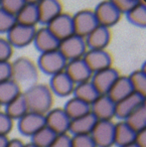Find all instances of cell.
<instances>
[{"label": "cell", "mask_w": 146, "mask_h": 147, "mask_svg": "<svg viewBox=\"0 0 146 147\" xmlns=\"http://www.w3.org/2000/svg\"><path fill=\"white\" fill-rule=\"evenodd\" d=\"M29 112L45 115L53 109V94L49 85L35 84L22 92Z\"/></svg>", "instance_id": "1"}, {"label": "cell", "mask_w": 146, "mask_h": 147, "mask_svg": "<svg viewBox=\"0 0 146 147\" xmlns=\"http://www.w3.org/2000/svg\"><path fill=\"white\" fill-rule=\"evenodd\" d=\"M39 67L32 59L20 57L11 61V80L14 81L20 89H26L37 84Z\"/></svg>", "instance_id": "2"}, {"label": "cell", "mask_w": 146, "mask_h": 147, "mask_svg": "<svg viewBox=\"0 0 146 147\" xmlns=\"http://www.w3.org/2000/svg\"><path fill=\"white\" fill-rule=\"evenodd\" d=\"M68 61L64 55L59 53V49L53 51L41 53L37 59V67L39 71H43L47 76H53L55 74L64 71Z\"/></svg>", "instance_id": "3"}, {"label": "cell", "mask_w": 146, "mask_h": 147, "mask_svg": "<svg viewBox=\"0 0 146 147\" xmlns=\"http://www.w3.org/2000/svg\"><path fill=\"white\" fill-rule=\"evenodd\" d=\"M36 27L15 23L13 27L6 33V39L12 47L23 49L33 43Z\"/></svg>", "instance_id": "4"}, {"label": "cell", "mask_w": 146, "mask_h": 147, "mask_svg": "<svg viewBox=\"0 0 146 147\" xmlns=\"http://www.w3.org/2000/svg\"><path fill=\"white\" fill-rule=\"evenodd\" d=\"M59 53L64 55L67 61L74 59H82L86 51H88L85 38L77 34L71 35L68 38L59 41Z\"/></svg>", "instance_id": "5"}, {"label": "cell", "mask_w": 146, "mask_h": 147, "mask_svg": "<svg viewBox=\"0 0 146 147\" xmlns=\"http://www.w3.org/2000/svg\"><path fill=\"white\" fill-rule=\"evenodd\" d=\"M96 147H112L115 143V123L113 121H97L91 132Z\"/></svg>", "instance_id": "6"}, {"label": "cell", "mask_w": 146, "mask_h": 147, "mask_svg": "<svg viewBox=\"0 0 146 147\" xmlns=\"http://www.w3.org/2000/svg\"><path fill=\"white\" fill-rule=\"evenodd\" d=\"M72 16H73L75 34L83 38H86L99 25L94 10L92 9H83L76 12Z\"/></svg>", "instance_id": "7"}, {"label": "cell", "mask_w": 146, "mask_h": 147, "mask_svg": "<svg viewBox=\"0 0 146 147\" xmlns=\"http://www.w3.org/2000/svg\"><path fill=\"white\" fill-rule=\"evenodd\" d=\"M94 13L99 25L108 27V28L117 24L122 16V14L114 4L113 0L112 1L107 0V1H102L98 3L94 9Z\"/></svg>", "instance_id": "8"}, {"label": "cell", "mask_w": 146, "mask_h": 147, "mask_svg": "<svg viewBox=\"0 0 146 147\" xmlns=\"http://www.w3.org/2000/svg\"><path fill=\"white\" fill-rule=\"evenodd\" d=\"M47 27L59 41L75 34L73 16L65 12H62L59 15H57L47 25Z\"/></svg>", "instance_id": "9"}, {"label": "cell", "mask_w": 146, "mask_h": 147, "mask_svg": "<svg viewBox=\"0 0 146 147\" xmlns=\"http://www.w3.org/2000/svg\"><path fill=\"white\" fill-rule=\"evenodd\" d=\"M45 116V126L57 135L69 133L71 119L68 117L63 108H53Z\"/></svg>", "instance_id": "10"}, {"label": "cell", "mask_w": 146, "mask_h": 147, "mask_svg": "<svg viewBox=\"0 0 146 147\" xmlns=\"http://www.w3.org/2000/svg\"><path fill=\"white\" fill-rule=\"evenodd\" d=\"M120 73L115 67H110L93 74L91 82L100 95H107L115 81L119 78Z\"/></svg>", "instance_id": "11"}, {"label": "cell", "mask_w": 146, "mask_h": 147, "mask_svg": "<svg viewBox=\"0 0 146 147\" xmlns=\"http://www.w3.org/2000/svg\"><path fill=\"white\" fill-rule=\"evenodd\" d=\"M45 126V116L34 112H27L17 121V128L21 135L31 137Z\"/></svg>", "instance_id": "12"}, {"label": "cell", "mask_w": 146, "mask_h": 147, "mask_svg": "<svg viewBox=\"0 0 146 147\" xmlns=\"http://www.w3.org/2000/svg\"><path fill=\"white\" fill-rule=\"evenodd\" d=\"M92 73L112 67V57L106 49H88L83 57Z\"/></svg>", "instance_id": "13"}, {"label": "cell", "mask_w": 146, "mask_h": 147, "mask_svg": "<svg viewBox=\"0 0 146 147\" xmlns=\"http://www.w3.org/2000/svg\"><path fill=\"white\" fill-rule=\"evenodd\" d=\"M115 107L114 103L107 95H100L91 104V113L98 121H112L115 118Z\"/></svg>", "instance_id": "14"}, {"label": "cell", "mask_w": 146, "mask_h": 147, "mask_svg": "<svg viewBox=\"0 0 146 147\" xmlns=\"http://www.w3.org/2000/svg\"><path fill=\"white\" fill-rule=\"evenodd\" d=\"M146 103V97H143L137 93H132L125 99L116 103L115 107V118L119 121H124L131 113L136 109Z\"/></svg>", "instance_id": "15"}, {"label": "cell", "mask_w": 146, "mask_h": 147, "mask_svg": "<svg viewBox=\"0 0 146 147\" xmlns=\"http://www.w3.org/2000/svg\"><path fill=\"white\" fill-rule=\"evenodd\" d=\"M65 71L75 85L90 81L93 76V73L89 69L83 57L68 61Z\"/></svg>", "instance_id": "16"}, {"label": "cell", "mask_w": 146, "mask_h": 147, "mask_svg": "<svg viewBox=\"0 0 146 147\" xmlns=\"http://www.w3.org/2000/svg\"><path fill=\"white\" fill-rule=\"evenodd\" d=\"M75 86L76 85L74 84L73 81L66 74L65 71L51 76L49 85L53 96L55 95V96L62 97V98L73 95L74 90H75Z\"/></svg>", "instance_id": "17"}, {"label": "cell", "mask_w": 146, "mask_h": 147, "mask_svg": "<svg viewBox=\"0 0 146 147\" xmlns=\"http://www.w3.org/2000/svg\"><path fill=\"white\" fill-rule=\"evenodd\" d=\"M39 23L47 26L57 15L63 12V5L57 0H41L37 1Z\"/></svg>", "instance_id": "18"}, {"label": "cell", "mask_w": 146, "mask_h": 147, "mask_svg": "<svg viewBox=\"0 0 146 147\" xmlns=\"http://www.w3.org/2000/svg\"><path fill=\"white\" fill-rule=\"evenodd\" d=\"M33 45L39 53H43L59 49V40L49 30L47 26H43L41 28L36 29Z\"/></svg>", "instance_id": "19"}, {"label": "cell", "mask_w": 146, "mask_h": 147, "mask_svg": "<svg viewBox=\"0 0 146 147\" xmlns=\"http://www.w3.org/2000/svg\"><path fill=\"white\" fill-rule=\"evenodd\" d=\"M88 49H106L111 41L110 28L98 25L85 38Z\"/></svg>", "instance_id": "20"}, {"label": "cell", "mask_w": 146, "mask_h": 147, "mask_svg": "<svg viewBox=\"0 0 146 147\" xmlns=\"http://www.w3.org/2000/svg\"><path fill=\"white\" fill-rule=\"evenodd\" d=\"M132 93H134V90L129 80V77L120 75L119 78L115 81L113 86L109 90L107 96L114 103H118L119 101L123 100L126 97L131 95Z\"/></svg>", "instance_id": "21"}, {"label": "cell", "mask_w": 146, "mask_h": 147, "mask_svg": "<svg viewBox=\"0 0 146 147\" xmlns=\"http://www.w3.org/2000/svg\"><path fill=\"white\" fill-rule=\"evenodd\" d=\"M16 23L27 26H34L39 23L37 1H25L24 5L15 16Z\"/></svg>", "instance_id": "22"}, {"label": "cell", "mask_w": 146, "mask_h": 147, "mask_svg": "<svg viewBox=\"0 0 146 147\" xmlns=\"http://www.w3.org/2000/svg\"><path fill=\"white\" fill-rule=\"evenodd\" d=\"M97 121L98 120L91 112L77 119L71 120L69 133H71L73 136L75 135H90Z\"/></svg>", "instance_id": "23"}, {"label": "cell", "mask_w": 146, "mask_h": 147, "mask_svg": "<svg viewBox=\"0 0 146 147\" xmlns=\"http://www.w3.org/2000/svg\"><path fill=\"white\" fill-rule=\"evenodd\" d=\"M135 131L125 122V121H118L115 123V143L117 147L125 146L134 142L135 138Z\"/></svg>", "instance_id": "24"}, {"label": "cell", "mask_w": 146, "mask_h": 147, "mask_svg": "<svg viewBox=\"0 0 146 147\" xmlns=\"http://www.w3.org/2000/svg\"><path fill=\"white\" fill-rule=\"evenodd\" d=\"M4 108V113L13 121H18L21 117L24 116L28 112L26 102H25V99L23 97L22 93L19 94L16 98H14L7 105H5Z\"/></svg>", "instance_id": "25"}, {"label": "cell", "mask_w": 146, "mask_h": 147, "mask_svg": "<svg viewBox=\"0 0 146 147\" xmlns=\"http://www.w3.org/2000/svg\"><path fill=\"white\" fill-rule=\"evenodd\" d=\"M63 109L71 120L77 119L91 112L90 105L76 97H72L71 99H69Z\"/></svg>", "instance_id": "26"}, {"label": "cell", "mask_w": 146, "mask_h": 147, "mask_svg": "<svg viewBox=\"0 0 146 147\" xmlns=\"http://www.w3.org/2000/svg\"><path fill=\"white\" fill-rule=\"evenodd\" d=\"M99 96L100 94L97 92L94 85L92 84L91 80L76 85L73 93V97H76V98L84 101L85 103L89 104L90 106Z\"/></svg>", "instance_id": "27"}, {"label": "cell", "mask_w": 146, "mask_h": 147, "mask_svg": "<svg viewBox=\"0 0 146 147\" xmlns=\"http://www.w3.org/2000/svg\"><path fill=\"white\" fill-rule=\"evenodd\" d=\"M21 93L20 87L11 79L0 83V106L7 105Z\"/></svg>", "instance_id": "28"}, {"label": "cell", "mask_w": 146, "mask_h": 147, "mask_svg": "<svg viewBox=\"0 0 146 147\" xmlns=\"http://www.w3.org/2000/svg\"><path fill=\"white\" fill-rule=\"evenodd\" d=\"M127 20L134 26L144 28L146 26V4L144 1H138L137 5L126 14Z\"/></svg>", "instance_id": "29"}, {"label": "cell", "mask_w": 146, "mask_h": 147, "mask_svg": "<svg viewBox=\"0 0 146 147\" xmlns=\"http://www.w3.org/2000/svg\"><path fill=\"white\" fill-rule=\"evenodd\" d=\"M124 121L135 132L146 129V103L140 106L138 109H136Z\"/></svg>", "instance_id": "30"}, {"label": "cell", "mask_w": 146, "mask_h": 147, "mask_svg": "<svg viewBox=\"0 0 146 147\" xmlns=\"http://www.w3.org/2000/svg\"><path fill=\"white\" fill-rule=\"evenodd\" d=\"M129 80L131 82V85L133 87L134 93L141 95L143 97H146V69L145 63H143L142 67L139 69L132 71L130 74Z\"/></svg>", "instance_id": "31"}, {"label": "cell", "mask_w": 146, "mask_h": 147, "mask_svg": "<svg viewBox=\"0 0 146 147\" xmlns=\"http://www.w3.org/2000/svg\"><path fill=\"white\" fill-rule=\"evenodd\" d=\"M55 136L57 134L55 132H53L49 127L45 126L30 137V143L36 147H49Z\"/></svg>", "instance_id": "32"}, {"label": "cell", "mask_w": 146, "mask_h": 147, "mask_svg": "<svg viewBox=\"0 0 146 147\" xmlns=\"http://www.w3.org/2000/svg\"><path fill=\"white\" fill-rule=\"evenodd\" d=\"M25 3V0H1L0 7L12 16H16Z\"/></svg>", "instance_id": "33"}, {"label": "cell", "mask_w": 146, "mask_h": 147, "mask_svg": "<svg viewBox=\"0 0 146 147\" xmlns=\"http://www.w3.org/2000/svg\"><path fill=\"white\" fill-rule=\"evenodd\" d=\"M16 23L15 17L0 7V34H6Z\"/></svg>", "instance_id": "34"}, {"label": "cell", "mask_w": 146, "mask_h": 147, "mask_svg": "<svg viewBox=\"0 0 146 147\" xmlns=\"http://www.w3.org/2000/svg\"><path fill=\"white\" fill-rule=\"evenodd\" d=\"M13 55V47L6 37H0V61H10Z\"/></svg>", "instance_id": "35"}, {"label": "cell", "mask_w": 146, "mask_h": 147, "mask_svg": "<svg viewBox=\"0 0 146 147\" xmlns=\"http://www.w3.org/2000/svg\"><path fill=\"white\" fill-rule=\"evenodd\" d=\"M72 147H96L91 135L72 136Z\"/></svg>", "instance_id": "36"}, {"label": "cell", "mask_w": 146, "mask_h": 147, "mask_svg": "<svg viewBox=\"0 0 146 147\" xmlns=\"http://www.w3.org/2000/svg\"><path fill=\"white\" fill-rule=\"evenodd\" d=\"M13 122L8 116L4 113V111H0V135L7 136L11 132L13 128Z\"/></svg>", "instance_id": "37"}, {"label": "cell", "mask_w": 146, "mask_h": 147, "mask_svg": "<svg viewBox=\"0 0 146 147\" xmlns=\"http://www.w3.org/2000/svg\"><path fill=\"white\" fill-rule=\"evenodd\" d=\"M113 2L119 12L126 15L137 5L138 0H113Z\"/></svg>", "instance_id": "38"}, {"label": "cell", "mask_w": 146, "mask_h": 147, "mask_svg": "<svg viewBox=\"0 0 146 147\" xmlns=\"http://www.w3.org/2000/svg\"><path fill=\"white\" fill-rule=\"evenodd\" d=\"M49 147H72V136L69 133L57 135Z\"/></svg>", "instance_id": "39"}, {"label": "cell", "mask_w": 146, "mask_h": 147, "mask_svg": "<svg viewBox=\"0 0 146 147\" xmlns=\"http://www.w3.org/2000/svg\"><path fill=\"white\" fill-rule=\"evenodd\" d=\"M11 79V61H0V83Z\"/></svg>", "instance_id": "40"}, {"label": "cell", "mask_w": 146, "mask_h": 147, "mask_svg": "<svg viewBox=\"0 0 146 147\" xmlns=\"http://www.w3.org/2000/svg\"><path fill=\"white\" fill-rule=\"evenodd\" d=\"M134 143L138 147H146V129L137 131L135 133Z\"/></svg>", "instance_id": "41"}, {"label": "cell", "mask_w": 146, "mask_h": 147, "mask_svg": "<svg viewBox=\"0 0 146 147\" xmlns=\"http://www.w3.org/2000/svg\"><path fill=\"white\" fill-rule=\"evenodd\" d=\"M24 143L20 140V139L17 138H13V139H9L8 144L6 147H23Z\"/></svg>", "instance_id": "42"}, {"label": "cell", "mask_w": 146, "mask_h": 147, "mask_svg": "<svg viewBox=\"0 0 146 147\" xmlns=\"http://www.w3.org/2000/svg\"><path fill=\"white\" fill-rule=\"evenodd\" d=\"M9 138L7 136H2L0 135V147H6L8 144Z\"/></svg>", "instance_id": "43"}, {"label": "cell", "mask_w": 146, "mask_h": 147, "mask_svg": "<svg viewBox=\"0 0 146 147\" xmlns=\"http://www.w3.org/2000/svg\"><path fill=\"white\" fill-rule=\"evenodd\" d=\"M23 147H36V146H35V145H33L32 143L29 142V143H26V144L23 145Z\"/></svg>", "instance_id": "44"}, {"label": "cell", "mask_w": 146, "mask_h": 147, "mask_svg": "<svg viewBox=\"0 0 146 147\" xmlns=\"http://www.w3.org/2000/svg\"><path fill=\"white\" fill-rule=\"evenodd\" d=\"M121 147H138L135 143H131V144H128V145H125V146H121Z\"/></svg>", "instance_id": "45"}, {"label": "cell", "mask_w": 146, "mask_h": 147, "mask_svg": "<svg viewBox=\"0 0 146 147\" xmlns=\"http://www.w3.org/2000/svg\"><path fill=\"white\" fill-rule=\"evenodd\" d=\"M0 5H1V0H0Z\"/></svg>", "instance_id": "46"}, {"label": "cell", "mask_w": 146, "mask_h": 147, "mask_svg": "<svg viewBox=\"0 0 146 147\" xmlns=\"http://www.w3.org/2000/svg\"><path fill=\"white\" fill-rule=\"evenodd\" d=\"M0 107H1V106H0Z\"/></svg>", "instance_id": "47"}]
</instances>
